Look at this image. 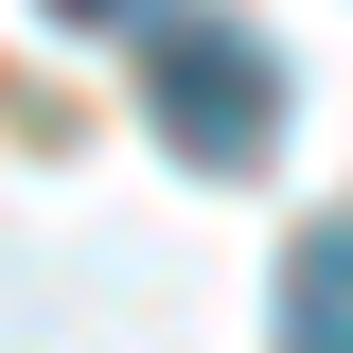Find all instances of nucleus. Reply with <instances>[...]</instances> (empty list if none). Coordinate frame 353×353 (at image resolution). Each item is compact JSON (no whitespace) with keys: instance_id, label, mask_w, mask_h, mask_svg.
I'll use <instances>...</instances> for the list:
<instances>
[{"instance_id":"obj_1","label":"nucleus","mask_w":353,"mask_h":353,"mask_svg":"<svg viewBox=\"0 0 353 353\" xmlns=\"http://www.w3.org/2000/svg\"><path fill=\"white\" fill-rule=\"evenodd\" d=\"M141 106H159V141H176L194 176H248L265 141H283V53H265L248 18H159Z\"/></svg>"},{"instance_id":"obj_2","label":"nucleus","mask_w":353,"mask_h":353,"mask_svg":"<svg viewBox=\"0 0 353 353\" xmlns=\"http://www.w3.org/2000/svg\"><path fill=\"white\" fill-rule=\"evenodd\" d=\"M283 353H353V212H318L283 248Z\"/></svg>"},{"instance_id":"obj_3","label":"nucleus","mask_w":353,"mask_h":353,"mask_svg":"<svg viewBox=\"0 0 353 353\" xmlns=\"http://www.w3.org/2000/svg\"><path fill=\"white\" fill-rule=\"evenodd\" d=\"M53 18H159V0H53Z\"/></svg>"}]
</instances>
